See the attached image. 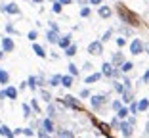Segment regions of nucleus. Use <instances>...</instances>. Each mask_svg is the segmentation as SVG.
Segmentation results:
<instances>
[{
    "label": "nucleus",
    "mask_w": 149,
    "mask_h": 138,
    "mask_svg": "<svg viewBox=\"0 0 149 138\" xmlns=\"http://www.w3.org/2000/svg\"><path fill=\"white\" fill-rule=\"evenodd\" d=\"M38 136H40V138H50L48 134H46V130H40V132H38Z\"/></svg>",
    "instance_id": "c03bdc74"
},
{
    "label": "nucleus",
    "mask_w": 149,
    "mask_h": 138,
    "mask_svg": "<svg viewBox=\"0 0 149 138\" xmlns=\"http://www.w3.org/2000/svg\"><path fill=\"white\" fill-rule=\"evenodd\" d=\"M77 2H80V4H86L88 0H77Z\"/></svg>",
    "instance_id": "8fccbe9b"
},
{
    "label": "nucleus",
    "mask_w": 149,
    "mask_h": 138,
    "mask_svg": "<svg viewBox=\"0 0 149 138\" xmlns=\"http://www.w3.org/2000/svg\"><path fill=\"white\" fill-rule=\"evenodd\" d=\"M143 83H149V71H147V73L143 75Z\"/></svg>",
    "instance_id": "09e8293b"
},
{
    "label": "nucleus",
    "mask_w": 149,
    "mask_h": 138,
    "mask_svg": "<svg viewBox=\"0 0 149 138\" xmlns=\"http://www.w3.org/2000/svg\"><path fill=\"white\" fill-rule=\"evenodd\" d=\"M31 106H33V109H35L36 113H40V106H38V102H36V100H31Z\"/></svg>",
    "instance_id": "72a5a7b5"
},
{
    "label": "nucleus",
    "mask_w": 149,
    "mask_h": 138,
    "mask_svg": "<svg viewBox=\"0 0 149 138\" xmlns=\"http://www.w3.org/2000/svg\"><path fill=\"white\" fill-rule=\"evenodd\" d=\"M97 13H100V18L107 19V18L111 15V8H109V6H100V10H97Z\"/></svg>",
    "instance_id": "9b49d317"
},
{
    "label": "nucleus",
    "mask_w": 149,
    "mask_h": 138,
    "mask_svg": "<svg viewBox=\"0 0 149 138\" xmlns=\"http://www.w3.org/2000/svg\"><path fill=\"white\" fill-rule=\"evenodd\" d=\"M48 113H50L48 117H54V113H56V109H54V106H52V104L48 106Z\"/></svg>",
    "instance_id": "58836bf2"
},
{
    "label": "nucleus",
    "mask_w": 149,
    "mask_h": 138,
    "mask_svg": "<svg viewBox=\"0 0 149 138\" xmlns=\"http://www.w3.org/2000/svg\"><path fill=\"white\" fill-rule=\"evenodd\" d=\"M59 4H61V6H67V4H71V0H59Z\"/></svg>",
    "instance_id": "de8ad7c7"
},
{
    "label": "nucleus",
    "mask_w": 149,
    "mask_h": 138,
    "mask_svg": "<svg viewBox=\"0 0 149 138\" xmlns=\"http://www.w3.org/2000/svg\"><path fill=\"white\" fill-rule=\"evenodd\" d=\"M118 129H120V132L124 134V138H130V136H132V125H130V123H128L126 119H124L123 123L118 125Z\"/></svg>",
    "instance_id": "423d86ee"
},
{
    "label": "nucleus",
    "mask_w": 149,
    "mask_h": 138,
    "mask_svg": "<svg viewBox=\"0 0 149 138\" xmlns=\"http://www.w3.org/2000/svg\"><path fill=\"white\" fill-rule=\"evenodd\" d=\"M59 138H73V132H69V130H59Z\"/></svg>",
    "instance_id": "c85d7f7f"
},
{
    "label": "nucleus",
    "mask_w": 149,
    "mask_h": 138,
    "mask_svg": "<svg viewBox=\"0 0 149 138\" xmlns=\"http://www.w3.org/2000/svg\"><path fill=\"white\" fill-rule=\"evenodd\" d=\"M13 50V40L10 36H4L2 39V52H12Z\"/></svg>",
    "instance_id": "6e6552de"
},
{
    "label": "nucleus",
    "mask_w": 149,
    "mask_h": 138,
    "mask_svg": "<svg viewBox=\"0 0 149 138\" xmlns=\"http://www.w3.org/2000/svg\"><path fill=\"white\" fill-rule=\"evenodd\" d=\"M132 67H134V63H132V62H124L123 65H120V73H128V71H132Z\"/></svg>",
    "instance_id": "4be33fe9"
},
{
    "label": "nucleus",
    "mask_w": 149,
    "mask_h": 138,
    "mask_svg": "<svg viewBox=\"0 0 149 138\" xmlns=\"http://www.w3.org/2000/svg\"><path fill=\"white\" fill-rule=\"evenodd\" d=\"M8 81H10V75H8V71H4V69H0V83H2V85H8Z\"/></svg>",
    "instance_id": "5701e85b"
},
{
    "label": "nucleus",
    "mask_w": 149,
    "mask_h": 138,
    "mask_svg": "<svg viewBox=\"0 0 149 138\" xmlns=\"http://www.w3.org/2000/svg\"><path fill=\"white\" fill-rule=\"evenodd\" d=\"M88 54H92V56H101V54H103V42H101V40H94V42H90V46H88Z\"/></svg>",
    "instance_id": "7ed1b4c3"
},
{
    "label": "nucleus",
    "mask_w": 149,
    "mask_h": 138,
    "mask_svg": "<svg viewBox=\"0 0 149 138\" xmlns=\"http://www.w3.org/2000/svg\"><path fill=\"white\" fill-rule=\"evenodd\" d=\"M69 73H71V75H79V67H77V65H74V63H69Z\"/></svg>",
    "instance_id": "cd10ccee"
},
{
    "label": "nucleus",
    "mask_w": 149,
    "mask_h": 138,
    "mask_svg": "<svg viewBox=\"0 0 149 138\" xmlns=\"http://www.w3.org/2000/svg\"><path fill=\"white\" fill-rule=\"evenodd\" d=\"M61 85L65 86V88L73 86V77H71V75H63V77H61Z\"/></svg>",
    "instance_id": "dca6fc26"
},
{
    "label": "nucleus",
    "mask_w": 149,
    "mask_h": 138,
    "mask_svg": "<svg viewBox=\"0 0 149 138\" xmlns=\"http://www.w3.org/2000/svg\"><path fill=\"white\" fill-rule=\"evenodd\" d=\"M128 111H130L132 115H136V113H138V104H132V106H130V109H128Z\"/></svg>",
    "instance_id": "e433bc0d"
},
{
    "label": "nucleus",
    "mask_w": 149,
    "mask_h": 138,
    "mask_svg": "<svg viewBox=\"0 0 149 138\" xmlns=\"http://www.w3.org/2000/svg\"><path fill=\"white\" fill-rule=\"evenodd\" d=\"M40 94H42V100H46V102H52V96H50L48 90H42Z\"/></svg>",
    "instance_id": "c756f323"
},
{
    "label": "nucleus",
    "mask_w": 149,
    "mask_h": 138,
    "mask_svg": "<svg viewBox=\"0 0 149 138\" xmlns=\"http://www.w3.org/2000/svg\"><path fill=\"white\" fill-rule=\"evenodd\" d=\"M101 75H105V77H115V67L113 63L105 62L103 65H101Z\"/></svg>",
    "instance_id": "0eeeda50"
},
{
    "label": "nucleus",
    "mask_w": 149,
    "mask_h": 138,
    "mask_svg": "<svg viewBox=\"0 0 149 138\" xmlns=\"http://www.w3.org/2000/svg\"><path fill=\"white\" fill-rule=\"evenodd\" d=\"M80 96H82V98H86V96H90V90H88V88H84L82 92H80Z\"/></svg>",
    "instance_id": "79ce46f5"
},
{
    "label": "nucleus",
    "mask_w": 149,
    "mask_h": 138,
    "mask_svg": "<svg viewBox=\"0 0 149 138\" xmlns=\"http://www.w3.org/2000/svg\"><path fill=\"white\" fill-rule=\"evenodd\" d=\"M145 50H147V54H149V44H147V48H145Z\"/></svg>",
    "instance_id": "864d4df0"
},
{
    "label": "nucleus",
    "mask_w": 149,
    "mask_h": 138,
    "mask_svg": "<svg viewBox=\"0 0 149 138\" xmlns=\"http://www.w3.org/2000/svg\"><path fill=\"white\" fill-rule=\"evenodd\" d=\"M36 85H38V83H36V77H31V79L27 81V86H29V88H33V90L36 88Z\"/></svg>",
    "instance_id": "bb28decb"
},
{
    "label": "nucleus",
    "mask_w": 149,
    "mask_h": 138,
    "mask_svg": "<svg viewBox=\"0 0 149 138\" xmlns=\"http://www.w3.org/2000/svg\"><path fill=\"white\" fill-rule=\"evenodd\" d=\"M141 50H143V42H141L140 39H134V40H132V44H130V52H132V56H140Z\"/></svg>",
    "instance_id": "20e7f679"
},
{
    "label": "nucleus",
    "mask_w": 149,
    "mask_h": 138,
    "mask_svg": "<svg viewBox=\"0 0 149 138\" xmlns=\"http://www.w3.org/2000/svg\"><path fill=\"white\" fill-rule=\"evenodd\" d=\"M123 85H124V88H130V81H128V79H124V83H123Z\"/></svg>",
    "instance_id": "49530a36"
},
{
    "label": "nucleus",
    "mask_w": 149,
    "mask_h": 138,
    "mask_svg": "<svg viewBox=\"0 0 149 138\" xmlns=\"http://www.w3.org/2000/svg\"><path fill=\"white\" fill-rule=\"evenodd\" d=\"M61 10H63V6L59 4V2H56V4H54V12H56V13H61Z\"/></svg>",
    "instance_id": "c9c22d12"
},
{
    "label": "nucleus",
    "mask_w": 149,
    "mask_h": 138,
    "mask_svg": "<svg viewBox=\"0 0 149 138\" xmlns=\"http://www.w3.org/2000/svg\"><path fill=\"white\" fill-rule=\"evenodd\" d=\"M113 65H123L124 63V56H123V52H117V54H113Z\"/></svg>",
    "instance_id": "f8f14e48"
},
{
    "label": "nucleus",
    "mask_w": 149,
    "mask_h": 138,
    "mask_svg": "<svg viewBox=\"0 0 149 138\" xmlns=\"http://www.w3.org/2000/svg\"><path fill=\"white\" fill-rule=\"evenodd\" d=\"M27 36H29V40H31V42H33V40L36 39V31H31V33H29V35H27Z\"/></svg>",
    "instance_id": "ea45409f"
},
{
    "label": "nucleus",
    "mask_w": 149,
    "mask_h": 138,
    "mask_svg": "<svg viewBox=\"0 0 149 138\" xmlns=\"http://www.w3.org/2000/svg\"><path fill=\"white\" fill-rule=\"evenodd\" d=\"M124 42H126V39H124V36H120V39H117V44H118V46H124Z\"/></svg>",
    "instance_id": "a19ab883"
},
{
    "label": "nucleus",
    "mask_w": 149,
    "mask_h": 138,
    "mask_svg": "<svg viewBox=\"0 0 149 138\" xmlns=\"http://www.w3.org/2000/svg\"><path fill=\"white\" fill-rule=\"evenodd\" d=\"M123 102L124 104H130L132 102V92H130V88H124V92H123Z\"/></svg>",
    "instance_id": "aec40b11"
},
{
    "label": "nucleus",
    "mask_w": 149,
    "mask_h": 138,
    "mask_svg": "<svg viewBox=\"0 0 149 138\" xmlns=\"http://www.w3.org/2000/svg\"><path fill=\"white\" fill-rule=\"evenodd\" d=\"M149 109V100H140L138 104V111H147Z\"/></svg>",
    "instance_id": "412c9836"
},
{
    "label": "nucleus",
    "mask_w": 149,
    "mask_h": 138,
    "mask_svg": "<svg viewBox=\"0 0 149 138\" xmlns=\"http://www.w3.org/2000/svg\"><path fill=\"white\" fill-rule=\"evenodd\" d=\"M111 35H113V31H111V29H109V31H105V35H103V39H101V42H107V40L111 39Z\"/></svg>",
    "instance_id": "473e14b6"
},
{
    "label": "nucleus",
    "mask_w": 149,
    "mask_h": 138,
    "mask_svg": "<svg viewBox=\"0 0 149 138\" xmlns=\"http://www.w3.org/2000/svg\"><path fill=\"white\" fill-rule=\"evenodd\" d=\"M74 54H77V46H74V44H71V46H67V48H65V56L73 58Z\"/></svg>",
    "instance_id": "a878e982"
},
{
    "label": "nucleus",
    "mask_w": 149,
    "mask_h": 138,
    "mask_svg": "<svg viewBox=\"0 0 149 138\" xmlns=\"http://www.w3.org/2000/svg\"><path fill=\"white\" fill-rule=\"evenodd\" d=\"M33 2H36V4H40V2H42V0H33Z\"/></svg>",
    "instance_id": "3c124183"
},
{
    "label": "nucleus",
    "mask_w": 149,
    "mask_h": 138,
    "mask_svg": "<svg viewBox=\"0 0 149 138\" xmlns=\"http://www.w3.org/2000/svg\"><path fill=\"white\" fill-rule=\"evenodd\" d=\"M42 129L46 130V132H54V123H52V119H44L42 121Z\"/></svg>",
    "instance_id": "4468645a"
},
{
    "label": "nucleus",
    "mask_w": 149,
    "mask_h": 138,
    "mask_svg": "<svg viewBox=\"0 0 149 138\" xmlns=\"http://www.w3.org/2000/svg\"><path fill=\"white\" fill-rule=\"evenodd\" d=\"M118 15L124 19V23H128V25H132V27L140 25V18H138L134 12H130L128 8H124L123 4H118Z\"/></svg>",
    "instance_id": "f257e3e1"
},
{
    "label": "nucleus",
    "mask_w": 149,
    "mask_h": 138,
    "mask_svg": "<svg viewBox=\"0 0 149 138\" xmlns=\"http://www.w3.org/2000/svg\"><path fill=\"white\" fill-rule=\"evenodd\" d=\"M90 102H92V107H94V109H97V107H101L103 104L107 102V98L103 96V94H97V96H92V98H90Z\"/></svg>",
    "instance_id": "39448f33"
},
{
    "label": "nucleus",
    "mask_w": 149,
    "mask_h": 138,
    "mask_svg": "<svg viewBox=\"0 0 149 138\" xmlns=\"http://www.w3.org/2000/svg\"><path fill=\"white\" fill-rule=\"evenodd\" d=\"M2 58H4V52H0V60H2Z\"/></svg>",
    "instance_id": "603ef678"
},
{
    "label": "nucleus",
    "mask_w": 149,
    "mask_h": 138,
    "mask_svg": "<svg viewBox=\"0 0 149 138\" xmlns=\"http://www.w3.org/2000/svg\"><path fill=\"white\" fill-rule=\"evenodd\" d=\"M88 2H90L92 6H94V4H96V6H100V4H101V0H88Z\"/></svg>",
    "instance_id": "a18cd8bd"
},
{
    "label": "nucleus",
    "mask_w": 149,
    "mask_h": 138,
    "mask_svg": "<svg viewBox=\"0 0 149 138\" xmlns=\"http://www.w3.org/2000/svg\"><path fill=\"white\" fill-rule=\"evenodd\" d=\"M57 44H59V46H61V48H63V50H65V48H67V46H71V36H69V35H65V36H61V39L57 40Z\"/></svg>",
    "instance_id": "ddd939ff"
},
{
    "label": "nucleus",
    "mask_w": 149,
    "mask_h": 138,
    "mask_svg": "<svg viewBox=\"0 0 149 138\" xmlns=\"http://www.w3.org/2000/svg\"><path fill=\"white\" fill-rule=\"evenodd\" d=\"M46 39H48V42H52V44H56L57 40H59V35H57V31H48L46 33Z\"/></svg>",
    "instance_id": "9d476101"
},
{
    "label": "nucleus",
    "mask_w": 149,
    "mask_h": 138,
    "mask_svg": "<svg viewBox=\"0 0 149 138\" xmlns=\"http://www.w3.org/2000/svg\"><path fill=\"white\" fill-rule=\"evenodd\" d=\"M0 134H4L6 138H13V132H12V130H10L6 125H2V127H0Z\"/></svg>",
    "instance_id": "b1692460"
},
{
    "label": "nucleus",
    "mask_w": 149,
    "mask_h": 138,
    "mask_svg": "<svg viewBox=\"0 0 149 138\" xmlns=\"http://www.w3.org/2000/svg\"><path fill=\"white\" fill-rule=\"evenodd\" d=\"M59 102H61L63 106H67V107H73V109H82V104H80V100H74L73 96H63Z\"/></svg>",
    "instance_id": "f03ea898"
},
{
    "label": "nucleus",
    "mask_w": 149,
    "mask_h": 138,
    "mask_svg": "<svg viewBox=\"0 0 149 138\" xmlns=\"http://www.w3.org/2000/svg\"><path fill=\"white\" fill-rule=\"evenodd\" d=\"M120 107H123V102H120V100H115V102H113V109H115V111H118Z\"/></svg>",
    "instance_id": "2f4dec72"
},
{
    "label": "nucleus",
    "mask_w": 149,
    "mask_h": 138,
    "mask_svg": "<svg viewBox=\"0 0 149 138\" xmlns=\"http://www.w3.org/2000/svg\"><path fill=\"white\" fill-rule=\"evenodd\" d=\"M115 90L123 94V92H124V85H123V83H115Z\"/></svg>",
    "instance_id": "7c9ffc66"
},
{
    "label": "nucleus",
    "mask_w": 149,
    "mask_h": 138,
    "mask_svg": "<svg viewBox=\"0 0 149 138\" xmlns=\"http://www.w3.org/2000/svg\"><path fill=\"white\" fill-rule=\"evenodd\" d=\"M80 15H82V18H88V15H90V8H86V6H84V8L80 10Z\"/></svg>",
    "instance_id": "f704fd0d"
},
{
    "label": "nucleus",
    "mask_w": 149,
    "mask_h": 138,
    "mask_svg": "<svg viewBox=\"0 0 149 138\" xmlns=\"http://www.w3.org/2000/svg\"><path fill=\"white\" fill-rule=\"evenodd\" d=\"M61 85V75H54L50 79V86H59Z\"/></svg>",
    "instance_id": "393cba45"
},
{
    "label": "nucleus",
    "mask_w": 149,
    "mask_h": 138,
    "mask_svg": "<svg viewBox=\"0 0 149 138\" xmlns=\"http://www.w3.org/2000/svg\"><path fill=\"white\" fill-rule=\"evenodd\" d=\"M128 115H130V111H128V107H120V109H118V111H117V117H118V119H126V117Z\"/></svg>",
    "instance_id": "a211bd4d"
},
{
    "label": "nucleus",
    "mask_w": 149,
    "mask_h": 138,
    "mask_svg": "<svg viewBox=\"0 0 149 138\" xmlns=\"http://www.w3.org/2000/svg\"><path fill=\"white\" fill-rule=\"evenodd\" d=\"M23 134H27V136H33V129H23Z\"/></svg>",
    "instance_id": "37998d69"
},
{
    "label": "nucleus",
    "mask_w": 149,
    "mask_h": 138,
    "mask_svg": "<svg viewBox=\"0 0 149 138\" xmlns=\"http://www.w3.org/2000/svg\"><path fill=\"white\" fill-rule=\"evenodd\" d=\"M101 73H92V75L86 77V85H92V83H96V81H100Z\"/></svg>",
    "instance_id": "6ab92c4d"
},
{
    "label": "nucleus",
    "mask_w": 149,
    "mask_h": 138,
    "mask_svg": "<svg viewBox=\"0 0 149 138\" xmlns=\"http://www.w3.org/2000/svg\"><path fill=\"white\" fill-rule=\"evenodd\" d=\"M23 113H25V117H31V107H29V106H23Z\"/></svg>",
    "instance_id": "4c0bfd02"
},
{
    "label": "nucleus",
    "mask_w": 149,
    "mask_h": 138,
    "mask_svg": "<svg viewBox=\"0 0 149 138\" xmlns=\"http://www.w3.org/2000/svg\"><path fill=\"white\" fill-rule=\"evenodd\" d=\"M2 12H6V13H12V15H15V13H19V8H17V4H8V6H4L2 8Z\"/></svg>",
    "instance_id": "1a4fd4ad"
},
{
    "label": "nucleus",
    "mask_w": 149,
    "mask_h": 138,
    "mask_svg": "<svg viewBox=\"0 0 149 138\" xmlns=\"http://www.w3.org/2000/svg\"><path fill=\"white\" fill-rule=\"evenodd\" d=\"M33 50H35V54L38 58H46V52H44V48L40 44H33Z\"/></svg>",
    "instance_id": "f3484780"
},
{
    "label": "nucleus",
    "mask_w": 149,
    "mask_h": 138,
    "mask_svg": "<svg viewBox=\"0 0 149 138\" xmlns=\"http://www.w3.org/2000/svg\"><path fill=\"white\" fill-rule=\"evenodd\" d=\"M4 92H6V96H8L10 100H15V98H17V90L13 88V86H8V88H6Z\"/></svg>",
    "instance_id": "2eb2a0df"
}]
</instances>
